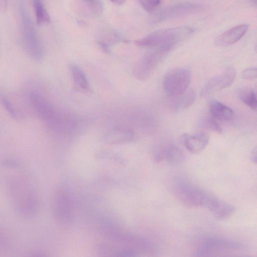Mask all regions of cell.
<instances>
[{
  "label": "cell",
  "instance_id": "obj_1",
  "mask_svg": "<svg viewBox=\"0 0 257 257\" xmlns=\"http://www.w3.org/2000/svg\"><path fill=\"white\" fill-rule=\"evenodd\" d=\"M8 190L12 203L21 215L32 217L39 209V200L32 184L20 176L12 177L8 181Z\"/></svg>",
  "mask_w": 257,
  "mask_h": 257
},
{
  "label": "cell",
  "instance_id": "obj_2",
  "mask_svg": "<svg viewBox=\"0 0 257 257\" xmlns=\"http://www.w3.org/2000/svg\"><path fill=\"white\" fill-rule=\"evenodd\" d=\"M173 188L177 197L184 204L189 206L204 208L212 213L220 201L212 194L183 178H175Z\"/></svg>",
  "mask_w": 257,
  "mask_h": 257
},
{
  "label": "cell",
  "instance_id": "obj_3",
  "mask_svg": "<svg viewBox=\"0 0 257 257\" xmlns=\"http://www.w3.org/2000/svg\"><path fill=\"white\" fill-rule=\"evenodd\" d=\"M194 32L192 28L181 26L154 31L138 39L136 45L144 48L160 49L170 52L177 44L186 40Z\"/></svg>",
  "mask_w": 257,
  "mask_h": 257
},
{
  "label": "cell",
  "instance_id": "obj_4",
  "mask_svg": "<svg viewBox=\"0 0 257 257\" xmlns=\"http://www.w3.org/2000/svg\"><path fill=\"white\" fill-rule=\"evenodd\" d=\"M101 232L108 240L131 245L139 252L152 253L157 251V245L151 240L121 229L113 223H104Z\"/></svg>",
  "mask_w": 257,
  "mask_h": 257
},
{
  "label": "cell",
  "instance_id": "obj_5",
  "mask_svg": "<svg viewBox=\"0 0 257 257\" xmlns=\"http://www.w3.org/2000/svg\"><path fill=\"white\" fill-rule=\"evenodd\" d=\"M29 100L37 117L49 128L57 133L65 115L58 112L46 99L37 92H32L30 94Z\"/></svg>",
  "mask_w": 257,
  "mask_h": 257
},
{
  "label": "cell",
  "instance_id": "obj_6",
  "mask_svg": "<svg viewBox=\"0 0 257 257\" xmlns=\"http://www.w3.org/2000/svg\"><path fill=\"white\" fill-rule=\"evenodd\" d=\"M21 27L23 45L27 53L33 59L39 61L43 56V51L37 32L23 6H21Z\"/></svg>",
  "mask_w": 257,
  "mask_h": 257
},
{
  "label": "cell",
  "instance_id": "obj_7",
  "mask_svg": "<svg viewBox=\"0 0 257 257\" xmlns=\"http://www.w3.org/2000/svg\"><path fill=\"white\" fill-rule=\"evenodd\" d=\"M73 197L70 189L64 186L59 187L55 192L53 213L59 224L69 225L73 221L75 206Z\"/></svg>",
  "mask_w": 257,
  "mask_h": 257
},
{
  "label": "cell",
  "instance_id": "obj_8",
  "mask_svg": "<svg viewBox=\"0 0 257 257\" xmlns=\"http://www.w3.org/2000/svg\"><path fill=\"white\" fill-rule=\"evenodd\" d=\"M244 245L234 240L220 236H210L201 243L196 256H213L226 255V253H233L242 249Z\"/></svg>",
  "mask_w": 257,
  "mask_h": 257
},
{
  "label": "cell",
  "instance_id": "obj_9",
  "mask_svg": "<svg viewBox=\"0 0 257 257\" xmlns=\"http://www.w3.org/2000/svg\"><path fill=\"white\" fill-rule=\"evenodd\" d=\"M191 73L185 68L177 67L168 71L163 79V88L170 97H177L185 92L191 82Z\"/></svg>",
  "mask_w": 257,
  "mask_h": 257
},
{
  "label": "cell",
  "instance_id": "obj_10",
  "mask_svg": "<svg viewBox=\"0 0 257 257\" xmlns=\"http://www.w3.org/2000/svg\"><path fill=\"white\" fill-rule=\"evenodd\" d=\"M168 53L162 49H154L146 54L134 67L135 77L141 81L150 78Z\"/></svg>",
  "mask_w": 257,
  "mask_h": 257
},
{
  "label": "cell",
  "instance_id": "obj_11",
  "mask_svg": "<svg viewBox=\"0 0 257 257\" xmlns=\"http://www.w3.org/2000/svg\"><path fill=\"white\" fill-rule=\"evenodd\" d=\"M202 8L199 4L182 2L164 8L152 15L151 21L156 24L175 18L191 15L200 11Z\"/></svg>",
  "mask_w": 257,
  "mask_h": 257
},
{
  "label": "cell",
  "instance_id": "obj_12",
  "mask_svg": "<svg viewBox=\"0 0 257 257\" xmlns=\"http://www.w3.org/2000/svg\"><path fill=\"white\" fill-rule=\"evenodd\" d=\"M235 75L236 72L233 67H226L221 74L206 81L201 89L200 96L210 95L230 86L233 83Z\"/></svg>",
  "mask_w": 257,
  "mask_h": 257
},
{
  "label": "cell",
  "instance_id": "obj_13",
  "mask_svg": "<svg viewBox=\"0 0 257 257\" xmlns=\"http://www.w3.org/2000/svg\"><path fill=\"white\" fill-rule=\"evenodd\" d=\"M135 133L132 129L119 126L108 131L103 137V141L109 145H120L130 143L134 140Z\"/></svg>",
  "mask_w": 257,
  "mask_h": 257
},
{
  "label": "cell",
  "instance_id": "obj_14",
  "mask_svg": "<svg viewBox=\"0 0 257 257\" xmlns=\"http://www.w3.org/2000/svg\"><path fill=\"white\" fill-rule=\"evenodd\" d=\"M248 26L241 24L235 26L216 38L215 45L218 47H226L238 41L246 33Z\"/></svg>",
  "mask_w": 257,
  "mask_h": 257
},
{
  "label": "cell",
  "instance_id": "obj_15",
  "mask_svg": "<svg viewBox=\"0 0 257 257\" xmlns=\"http://www.w3.org/2000/svg\"><path fill=\"white\" fill-rule=\"evenodd\" d=\"M97 253L103 256L134 257L139 255V251L131 247H116L101 243L97 245Z\"/></svg>",
  "mask_w": 257,
  "mask_h": 257
},
{
  "label": "cell",
  "instance_id": "obj_16",
  "mask_svg": "<svg viewBox=\"0 0 257 257\" xmlns=\"http://www.w3.org/2000/svg\"><path fill=\"white\" fill-rule=\"evenodd\" d=\"M182 140L187 150L193 154L203 151L209 142L208 136L203 133L193 135H184Z\"/></svg>",
  "mask_w": 257,
  "mask_h": 257
},
{
  "label": "cell",
  "instance_id": "obj_17",
  "mask_svg": "<svg viewBox=\"0 0 257 257\" xmlns=\"http://www.w3.org/2000/svg\"><path fill=\"white\" fill-rule=\"evenodd\" d=\"M209 109L212 117L220 120L230 121L235 116L232 109L217 100L210 102Z\"/></svg>",
  "mask_w": 257,
  "mask_h": 257
},
{
  "label": "cell",
  "instance_id": "obj_18",
  "mask_svg": "<svg viewBox=\"0 0 257 257\" xmlns=\"http://www.w3.org/2000/svg\"><path fill=\"white\" fill-rule=\"evenodd\" d=\"M70 71L75 84L83 90H89V84L87 76L82 69L77 64L70 65Z\"/></svg>",
  "mask_w": 257,
  "mask_h": 257
},
{
  "label": "cell",
  "instance_id": "obj_19",
  "mask_svg": "<svg viewBox=\"0 0 257 257\" xmlns=\"http://www.w3.org/2000/svg\"><path fill=\"white\" fill-rule=\"evenodd\" d=\"M37 24L41 25L49 23L50 17L42 0H33Z\"/></svg>",
  "mask_w": 257,
  "mask_h": 257
},
{
  "label": "cell",
  "instance_id": "obj_20",
  "mask_svg": "<svg viewBox=\"0 0 257 257\" xmlns=\"http://www.w3.org/2000/svg\"><path fill=\"white\" fill-rule=\"evenodd\" d=\"M0 103L9 115L13 119L17 120H21L24 118L23 113L16 108L10 100L1 92Z\"/></svg>",
  "mask_w": 257,
  "mask_h": 257
},
{
  "label": "cell",
  "instance_id": "obj_21",
  "mask_svg": "<svg viewBox=\"0 0 257 257\" xmlns=\"http://www.w3.org/2000/svg\"><path fill=\"white\" fill-rule=\"evenodd\" d=\"M184 159V155L182 150L175 145L169 144L165 159L172 165L181 163Z\"/></svg>",
  "mask_w": 257,
  "mask_h": 257
},
{
  "label": "cell",
  "instance_id": "obj_22",
  "mask_svg": "<svg viewBox=\"0 0 257 257\" xmlns=\"http://www.w3.org/2000/svg\"><path fill=\"white\" fill-rule=\"evenodd\" d=\"M235 207L231 204L220 200L212 213L217 219L223 220L231 216L235 211Z\"/></svg>",
  "mask_w": 257,
  "mask_h": 257
},
{
  "label": "cell",
  "instance_id": "obj_23",
  "mask_svg": "<svg viewBox=\"0 0 257 257\" xmlns=\"http://www.w3.org/2000/svg\"><path fill=\"white\" fill-rule=\"evenodd\" d=\"M177 100L176 107L179 109H184L192 105L196 98V93L193 89L186 90L179 95Z\"/></svg>",
  "mask_w": 257,
  "mask_h": 257
},
{
  "label": "cell",
  "instance_id": "obj_24",
  "mask_svg": "<svg viewBox=\"0 0 257 257\" xmlns=\"http://www.w3.org/2000/svg\"><path fill=\"white\" fill-rule=\"evenodd\" d=\"M96 157L99 160H105L119 165H126V160L120 155L110 151H102L97 153Z\"/></svg>",
  "mask_w": 257,
  "mask_h": 257
},
{
  "label": "cell",
  "instance_id": "obj_25",
  "mask_svg": "<svg viewBox=\"0 0 257 257\" xmlns=\"http://www.w3.org/2000/svg\"><path fill=\"white\" fill-rule=\"evenodd\" d=\"M241 101L252 110L256 109L257 101L254 92L248 89L241 93L240 96Z\"/></svg>",
  "mask_w": 257,
  "mask_h": 257
},
{
  "label": "cell",
  "instance_id": "obj_26",
  "mask_svg": "<svg viewBox=\"0 0 257 257\" xmlns=\"http://www.w3.org/2000/svg\"><path fill=\"white\" fill-rule=\"evenodd\" d=\"M87 10L93 16H99L103 10L101 3L97 0H82Z\"/></svg>",
  "mask_w": 257,
  "mask_h": 257
},
{
  "label": "cell",
  "instance_id": "obj_27",
  "mask_svg": "<svg viewBox=\"0 0 257 257\" xmlns=\"http://www.w3.org/2000/svg\"><path fill=\"white\" fill-rule=\"evenodd\" d=\"M202 126L207 130L218 134H221L222 131L220 125L213 117L205 118L202 122Z\"/></svg>",
  "mask_w": 257,
  "mask_h": 257
},
{
  "label": "cell",
  "instance_id": "obj_28",
  "mask_svg": "<svg viewBox=\"0 0 257 257\" xmlns=\"http://www.w3.org/2000/svg\"><path fill=\"white\" fill-rule=\"evenodd\" d=\"M169 144H160L157 147L154 152V160L160 162L166 158L167 149Z\"/></svg>",
  "mask_w": 257,
  "mask_h": 257
},
{
  "label": "cell",
  "instance_id": "obj_29",
  "mask_svg": "<svg viewBox=\"0 0 257 257\" xmlns=\"http://www.w3.org/2000/svg\"><path fill=\"white\" fill-rule=\"evenodd\" d=\"M143 8L148 13L155 11L159 6L161 0H139Z\"/></svg>",
  "mask_w": 257,
  "mask_h": 257
},
{
  "label": "cell",
  "instance_id": "obj_30",
  "mask_svg": "<svg viewBox=\"0 0 257 257\" xmlns=\"http://www.w3.org/2000/svg\"><path fill=\"white\" fill-rule=\"evenodd\" d=\"M257 70L256 68H248L244 69L241 73V77L245 79H253L256 78Z\"/></svg>",
  "mask_w": 257,
  "mask_h": 257
},
{
  "label": "cell",
  "instance_id": "obj_31",
  "mask_svg": "<svg viewBox=\"0 0 257 257\" xmlns=\"http://www.w3.org/2000/svg\"><path fill=\"white\" fill-rule=\"evenodd\" d=\"M9 0H0V12L5 13L6 12L8 6Z\"/></svg>",
  "mask_w": 257,
  "mask_h": 257
},
{
  "label": "cell",
  "instance_id": "obj_32",
  "mask_svg": "<svg viewBox=\"0 0 257 257\" xmlns=\"http://www.w3.org/2000/svg\"><path fill=\"white\" fill-rule=\"evenodd\" d=\"M98 44L100 46V48L102 49V50L106 53H109L110 52V50L109 49L108 46L107 45L102 42V41H98Z\"/></svg>",
  "mask_w": 257,
  "mask_h": 257
},
{
  "label": "cell",
  "instance_id": "obj_33",
  "mask_svg": "<svg viewBox=\"0 0 257 257\" xmlns=\"http://www.w3.org/2000/svg\"><path fill=\"white\" fill-rule=\"evenodd\" d=\"M251 160L253 163L256 164V148L255 147L251 153Z\"/></svg>",
  "mask_w": 257,
  "mask_h": 257
},
{
  "label": "cell",
  "instance_id": "obj_34",
  "mask_svg": "<svg viewBox=\"0 0 257 257\" xmlns=\"http://www.w3.org/2000/svg\"><path fill=\"white\" fill-rule=\"evenodd\" d=\"M110 2H111L112 3L120 5L123 4L126 0H109Z\"/></svg>",
  "mask_w": 257,
  "mask_h": 257
}]
</instances>
